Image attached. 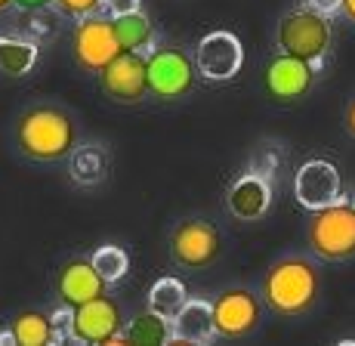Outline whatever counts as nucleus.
I'll return each mask as SVG.
<instances>
[{
	"label": "nucleus",
	"mask_w": 355,
	"mask_h": 346,
	"mask_svg": "<svg viewBox=\"0 0 355 346\" xmlns=\"http://www.w3.org/2000/svg\"><path fill=\"white\" fill-rule=\"evenodd\" d=\"M96 78L102 93L118 105H139L142 99L152 96V90H148V56H142V53L121 50Z\"/></svg>",
	"instance_id": "8"
},
{
	"label": "nucleus",
	"mask_w": 355,
	"mask_h": 346,
	"mask_svg": "<svg viewBox=\"0 0 355 346\" xmlns=\"http://www.w3.org/2000/svg\"><path fill=\"white\" fill-rule=\"evenodd\" d=\"M198 80L195 53H186L182 46H158L148 56V90L155 99L173 103L192 93Z\"/></svg>",
	"instance_id": "7"
},
{
	"label": "nucleus",
	"mask_w": 355,
	"mask_h": 346,
	"mask_svg": "<svg viewBox=\"0 0 355 346\" xmlns=\"http://www.w3.org/2000/svg\"><path fill=\"white\" fill-rule=\"evenodd\" d=\"M90 260H93V266H96V273L105 278L108 284L124 282L130 273V257L121 244H102V248L93 250Z\"/></svg>",
	"instance_id": "23"
},
{
	"label": "nucleus",
	"mask_w": 355,
	"mask_h": 346,
	"mask_svg": "<svg viewBox=\"0 0 355 346\" xmlns=\"http://www.w3.org/2000/svg\"><path fill=\"white\" fill-rule=\"evenodd\" d=\"M223 254V232L204 216H186L170 232V257L189 273L210 269Z\"/></svg>",
	"instance_id": "6"
},
{
	"label": "nucleus",
	"mask_w": 355,
	"mask_h": 346,
	"mask_svg": "<svg viewBox=\"0 0 355 346\" xmlns=\"http://www.w3.org/2000/svg\"><path fill=\"white\" fill-rule=\"evenodd\" d=\"M108 291V282L96 273L93 260L87 257H74L59 266L56 275V294L59 303H68V306H80L87 300H96Z\"/></svg>",
	"instance_id": "15"
},
{
	"label": "nucleus",
	"mask_w": 355,
	"mask_h": 346,
	"mask_svg": "<svg viewBox=\"0 0 355 346\" xmlns=\"http://www.w3.org/2000/svg\"><path fill=\"white\" fill-rule=\"evenodd\" d=\"M74 343L124 346V322H121V309L108 294L74 306Z\"/></svg>",
	"instance_id": "10"
},
{
	"label": "nucleus",
	"mask_w": 355,
	"mask_h": 346,
	"mask_svg": "<svg viewBox=\"0 0 355 346\" xmlns=\"http://www.w3.org/2000/svg\"><path fill=\"white\" fill-rule=\"evenodd\" d=\"M53 3H56L68 19H84V16H90V12L102 10V0H53Z\"/></svg>",
	"instance_id": "25"
},
{
	"label": "nucleus",
	"mask_w": 355,
	"mask_h": 346,
	"mask_svg": "<svg viewBox=\"0 0 355 346\" xmlns=\"http://www.w3.org/2000/svg\"><path fill=\"white\" fill-rule=\"evenodd\" d=\"M343 16L349 22H355V0H343Z\"/></svg>",
	"instance_id": "31"
},
{
	"label": "nucleus",
	"mask_w": 355,
	"mask_h": 346,
	"mask_svg": "<svg viewBox=\"0 0 355 346\" xmlns=\"http://www.w3.org/2000/svg\"><path fill=\"white\" fill-rule=\"evenodd\" d=\"M102 10H105L112 19L130 16V12L142 10V0H102Z\"/></svg>",
	"instance_id": "26"
},
{
	"label": "nucleus",
	"mask_w": 355,
	"mask_h": 346,
	"mask_svg": "<svg viewBox=\"0 0 355 346\" xmlns=\"http://www.w3.org/2000/svg\"><path fill=\"white\" fill-rule=\"evenodd\" d=\"M189 303V288L173 275H164L148 288V309L158 312V315L173 322L180 315V309Z\"/></svg>",
	"instance_id": "21"
},
{
	"label": "nucleus",
	"mask_w": 355,
	"mask_h": 346,
	"mask_svg": "<svg viewBox=\"0 0 355 346\" xmlns=\"http://www.w3.org/2000/svg\"><path fill=\"white\" fill-rule=\"evenodd\" d=\"M306 6H312L315 12H322V16H337V12H343V0H303Z\"/></svg>",
	"instance_id": "27"
},
{
	"label": "nucleus",
	"mask_w": 355,
	"mask_h": 346,
	"mask_svg": "<svg viewBox=\"0 0 355 346\" xmlns=\"http://www.w3.org/2000/svg\"><path fill=\"white\" fill-rule=\"evenodd\" d=\"M195 65L204 80H232L244 65V46L232 31H210L195 44Z\"/></svg>",
	"instance_id": "12"
},
{
	"label": "nucleus",
	"mask_w": 355,
	"mask_h": 346,
	"mask_svg": "<svg viewBox=\"0 0 355 346\" xmlns=\"http://www.w3.org/2000/svg\"><path fill=\"white\" fill-rule=\"evenodd\" d=\"M306 239H309L312 254L322 260L340 263L355 257V205L337 201L331 207L312 210Z\"/></svg>",
	"instance_id": "4"
},
{
	"label": "nucleus",
	"mask_w": 355,
	"mask_h": 346,
	"mask_svg": "<svg viewBox=\"0 0 355 346\" xmlns=\"http://www.w3.org/2000/svg\"><path fill=\"white\" fill-rule=\"evenodd\" d=\"M318 288H322V275H318L315 263L309 257L291 254V257L275 260L266 269L259 294H263V303L275 315L297 318L315 306Z\"/></svg>",
	"instance_id": "2"
},
{
	"label": "nucleus",
	"mask_w": 355,
	"mask_h": 346,
	"mask_svg": "<svg viewBox=\"0 0 355 346\" xmlns=\"http://www.w3.org/2000/svg\"><path fill=\"white\" fill-rule=\"evenodd\" d=\"M343 127H346V133L355 139V96L349 99V105H346V114H343Z\"/></svg>",
	"instance_id": "28"
},
{
	"label": "nucleus",
	"mask_w": 355,
	"mask_h": 346,
	"mask_svg": "<svg viewBox=\"0 0 355 346\" xmlns=\"http://www.w3.org/2000/svg\"><path fill=\"white\" fill-rule=\"evenodd\" d=\"M10 6H12V0H0V12H3V10H10Z\"/></svg>",
	"instance_id": "32"
},
{
	"label": "nucleus",
	"mask_w": 355,
	"mask_h": 346,
	"mask_svg": "<svg viewBox=\"0 0 355 346\" xmlns=\"http://www.w3.org/2000/svg\"><path fill=\"white\" fill-rule=\"evenodd\" d=\"M121 53L114 19L105 10H96L84 19H74L71 28V59L80 71L99 74Z\"/></svg>",
	"instance_id": "5"
},
{
	"label": "nucleus",
	"mask_w": 355,
	"mask_h": 346,
	"mask_svg": "<svg viewBox=\"0 0 355 346\" xmlns=\"http://www.w3.org/2000/svg\"><path fill=\"white\" fill-rule=\"evenodd\" d=\"M263 84L275 103H297V99L309 96L312 84H315V65L278 50V56H272L266 65Z\"/></svg>",
	"instance_id": "13"
},
{
	"label": "nucleus",
	"mask_w": 355,
	"mask_h": 346,
	"mask_svg": "<svg viewBox=\"0 0 355 346\" xmlns=\"http://www.w3.org/2000/svg\"><path fill=\"white\" fill-rule=\"evenodd\" d=\"M293 198H297L300 207L309 210V214L343 201V180H340V171L324 158H309L293 173Z\"/></svg>",
	"instance_id": "11"
},
{
	"label": "nucleus",
	"mask_w": 355,
	"mask_h": 346,
	"mask_svg": "<svg viewBox=\"0 0 355 346\" xmlns=\"http://www.w3.org/2000/svg\"><path fill=\"white\" fill-rule=\"evenodd\" d=\"M214 318L223 340H244L263 322V300L250 288H226L214 300Z\"/></svg>",
	"instance_id": "9"
},
{
	"label": "nucleus",
	"mask_w": 355,
	"mask_h": 346,
	"mask_svg": "<svg viewBox=\"0 0 355 346\" xmlns=\"http://www.w3.org/2000/svg\"><path fill=\"white\" fill-rule=\"evenodd\" d=\"M40 56V44L31 37L0 35V74L3 78H25L34 71Z\"/></svg>",
	"instance_id": "19"
},
{
	"label": "nucleus",
	"mask_w": 355,
	"mask_h": 346,
	"mask_svg": "<svg viewBox=\"0 0 355 346\" xmlns=\"http://www.w3.org/2000/svg\"><path fill=\"white\" fill-rule=\"evenodd\" d=\"M173 343V322L146 309L124 325V346H167Z\"/></svg>",
	"instance_id": "17"
},
{
	"label": "nucleus",
	"mask_w": 355,
	"mask_h": 346,
	"mask_svg": "<svg viewBox=\"0 0 355 346\" xmlns=\"http://www.w3.org/2000/svg\"><path fill=\"white\" fill-rule=\"evenodd\" d=\"M53 0H12V6H19V10L31 12V10H40V6H50Z\"/></svg>",
	"instance_id": "29"
},
{
	"label": "nucleus",
	"mask_w": 355,
	"mask_h": 346,
	"mask_svg": "<svg viewBox=\"0 0 355 346\" xmlns=\"http://www.w3.org/2000/svg\"><path fill=\"white\" fill-rule=\"evenodd\" d=\"M226 207L241 223L263 220L272 207V180L257 171H244L226 189Z\"/></svg>",
	"instance_id": "14"
},
{
	"label": "nucleus",
	"mask_w": 355,
	"mask_h": 346,
	"mask_svg": "<svg viewBox=\"0 0 355 346\" xmlns=\"http://www.w3.org/2000/svg\"><path fill=\"white\" fill-rule=\"evenodd\" d=\"M216 318H214V303L201 300V297H189V303L180 309L173 318V343H214L216 340Z\"/></svg>",
	"instance_id": "16"
},
{
	"label": "nucleus",
	"mask_w": 355,
	"mask_h": 346,
	"mask_svg": "<svg viewBox=\"0 0 355 346\" xmlns=\"http://www.w3.org/2000/svg\"><path fill=\"white\" fill-rule=\"evenodd\" d=\"M275 44L282 53H291L297 59H306L318 69V62L331 53L334 44V31H331V19L315 12L312 6H297L288 10L278 19L275 28Z\"/></svg>",
	"instance_id": "3"
},
{
	"label": "nucleus",
	"mask_w": 355,
	"mask_h": 346,
	"mask_svg": "<svg viewBox=\"0 0 355 346\" xmlns=\"http://www.w3.org/2000/svg\"><path fill=\"white\" fill-rule=\"evenodd\" d=\"M16 334H12V328H3L0 331V346H16Z\"/></svg>",
	"instance_id": "30"
},
{
	"label": "nucleus",
	"mask_w": 355,
	"mask_h": 346,
	"mask_svg": "<svg viewBox=\"0 0 355 346\" xmlns=\"http://www.w3.org/2000/svg\"><path fill=\"white\" fill-rule=\"evenodd\" d=\"M114 28H118V40L121 50L130 53H142V56H152L158 50V35H155L152 19L142 10L130 12V16H118L114 19Z\"/></svg>",
	"instance_id": "20"
},
{
	"label": "nucleus",
	"mask_w": 355,
	"mask_h": 346,
	"mask_svg": "<svg viewBox=\"0 0 355 346\" xmlns=\"http://www.w3.org/2000/svg\"><path fill=\"white\" fill-rule=\"evenodd\" d=\"M62 19L65 12L59 10L56 3L50 6H40V10H31V22H28V37L34 40V44H50L53 37L62 31Z\"/></svg>",
	"instance_id": "24"
},
{
	"label": "nucleus",
	"mask_w": 355,
	"mask_h": 346,
	"mask_svg": "<svg viewBox=\"0 0 355 346\" xmlns=\"http://www.w3.org/2000/svg\"><path fill=\"white\" fill-rule=\"evenodd\" d=\"M352 205H355V201H352Z\"/></svg>",
	"instance_id": "33"
},
{
	"label": "nucleus",
	"mask_w": 355,
	"mask_h": 346,
	"mask_svg": "<svg viewBox=\"0 0 355 346\" xmlns=\"http://www.w3.org/2000/svg\"><path fill=\"white\" fill-rule=\"evenodd\" d=\"M19 346H56L53 340V318L46 312L25 309L10 322Z\"/></svg>",
	"instance_id": "22"
},
{
	"label": "nucleus",
	"mask_w": 355,
	"mask_h": 346,
	"mask_svg": "<svg viewBox=\"0 0 355 346\" xmlns=\"http://www.w3.org/2000/svg\"><path fill=\"white\" fill-rule=\"evenodd\" d=\"M68 176L78 186H99L108 176V152L99 142L74 146V152L68 155Z\"/></svg>",
	"instance_id": "18"
},
{
	"label": "nucleus",
	"mask_w": 355,
	"mask_h": 346,
	"mask_svg": "<svg viewBox=\"0 0 355 346\" xmlns=\"http://www.w3.org/2000/svg\"><path fill=\"white\" fill-rule=\"evenodd\" d=\"M12 137L28 161L53 164V161H68V155L74 152L78 124L74 114L62 105H31L16 118Z\"/></svg>",
	"instance_id": "1"
}]
</instances>
